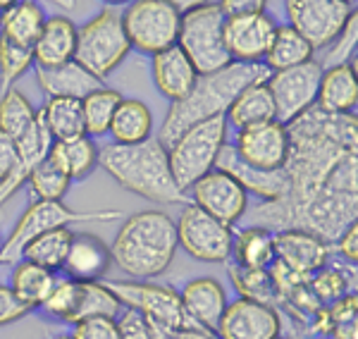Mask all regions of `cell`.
I'll return each instance as SVG.
<instances>
[{
    "instance_id": "1",
    "label": "cell",
    "mask_w": 358,
    "mask_h": 339,
    "mask_svg": "<svg viewBox=\"0 0 358 339\" xmlns=\"http://www.w3.org/2000/svg\"><path fill=\"white\" fill-rule=\"evenodd\" d=\"M287 194L248 212L270 232L303 229L334 246L358 217V120L356 113L327 115L313 106L285 124Z\"/></svg>"
},
{
    "instance_id": "2",
    "label": "cell",
    "mask_w": 358,
    "mask_h": 339,
    "mask_svg": "<svg viewBox=\"0 0 358 339\" xmlns=\"http://www.w3.org/2000/svg\"><path fill=\"white\" fill-rule=\"evenodd\" d=\"M268 77L270 70L263 62H258V65L232 62L224 70H217L213 74H201L187 99L170 106V110H167L163 120V127H160L158 141L167 148L184 129L194 127L199 122H206V120L220 117V115L227 113L232 101L246 86L265 84Z\"/></svg>"
},
{
    "instance_id": "3",
    "label": "cell",
    "mask_w": 358,
    "mask_h": 339,
    "mask_svg": "<svg viewBox=\"0 0 358 339\" xmlns=\"http://www.w3.org/2000/svg\"><path fill=\"white\" fill-rule=\"evenodd\" d=\"M179 249L177 225L163 210H141L127 217L110 246L113 263L134 280H151L172 266Z\"/></svg>"
},
{
    "instance_id": "4",
    "label": "cell",
    "mask_w": 358,
    "mask_h": 339,
    "mask_svg": "<svg viewBox=\"0 0 358 339\" xmlns=\"http://www.w3.org/2000/svg\"><path fill=\"white\" fill-rule=\"evenodd\" d=\"M98 163L127 192L155 203H189L187 194L177 187L167 163V148L158 139L136 146L110 143L98 151Z\"/></svg>"
},
{
    "instance_id": "5",
    "label": "cell",
    "mask_w": 358,
    "mask_h": 339,
    "mask_svg": "<svg viewBox=\"0 0 358 339\" xmlns=\"http://www.w3.org/2000/svg\"><path fill=\"white\" fill-rule=\"evenodd\" d=\"M227 120L220 115V117L206 120V122L184 129L167 146V163H170L172 177L182 192L192 189L201 177L215 170L217 158L227 146Z\"/></svg>"
},
{
    "instance_id": "6",
    "label": "cell",
    "mask_w": 358,
    "mask_h": 339,
    "mask_svg": "<svg viewBox=\"0 0 358 339\" xmlns=\"http://www.w3.org/2000/svg\"><path fill=\"white\" fill-rule=\"evenodd\" d=\"M129 50L131 45L124 34L122 10H117L115 5L101 8V13L96 17H91L86 24L77 27L74 62H79L86 72H91L101 82H106L122 65Z\"/></svg>"
},
{
    "instance_id": "7",
    "label": "cell",
    "mask_w": 358,
    "mask_h": 339,
    "mask_svg": "<svg viewBox=\"0 0 358 339\" xmlns=\"http://www.w3.org/2000/svg\"><path fill=\"white\" fill-rule=\"evenodd\" d=\"M177 45L199 74H213L232 65L224 45V15L217 3H192L182 8Z\"/></svg>"
},
{
    "instance_id": "8",
    "label": "cell",
    "mask_w": 358,
    "mask_h": 339,
    "mask_svg": "<svg viewBox=\"0 0 358 339\" xmlns=\"http://www.w3.org/2000/svg\"><path fill=\"white\" fill-rule=\"evenodd\" d=\"M122 210H72L62 201H34L29 208L22 212L10 237L3 241L0 251V266H15L22 261V251L31 239L38 234L53 232V229L69 227L72 222H94V220H120Z\"/></svg>"
},
{
    "instance_id": "9",
    "label": "cell",
    "mask_w": 358,
    "mask_h": 339,
    "mask_svg": "<svg viewBox=\"0 0 358 339\" xmlns=\"http://www.w3.org/2000/svg\"><path fill=\"white\" fill-rule=\"evenodd\" d=\"M122 24L131 48L153 57L177 45L182 5L172 0H136L122 10Z\"/></svg>"
},
{
    "instance_id": "10",
    "label": "cell",
    "mask_w": 358,
    "mask_h": 339,
    "mask_svg": "<svg viewBox=\"0 0 358 339\" xmlns=\"http://www.w3.org/2000/svg\"><path fill=\"white\" fill-rule=\"evenodd\" d=\"M110 291L117 296L127 311H134L141 315L146 323L167 327V330H184V327H196L192 320L187 318L182 306V296L177 289L167 284L155 282H106Z\"/></svg>"
},
{
    "instance_id": "11",
    "label": "cell",
    "mask_w": 358,
    "mask_h": 339,
    "mask_svg": "<svg viewBox=\"0 0 358 339\" xmlns=\"http://www.w3.org/2000/svg\"><path fill=\"white\" fill-rule=\"evenodd\" d=\"M177 241L189 256L201 263H227L232 258L234 229L222 225L208 212L187 203L179 212Z\"/></svg>"
},
{
    "instance_id": "12",
    "label": "cell",
    "mask_w": 358,
    "mask_h": 339,
    "mask_svg": "<svg viewBox=\"0 0 358 339\" xmlns=\"http://www.w3.org/2000/svg\"><path fill=\"white\" fill-rule=\"evenodd\" d=\"M285 10L289 27L301 34L313 50L327 48L356 13L354 5L344 0H289Z\"/></svg>"
},
{
    "instance_id": "13",
    "label": "cell",
    "mask_w": 358,
    "mask_h": 339,
    "mask_svg": "<svg viewBox=\"0 0 358 339\" xmlns=\"http://www.w3.org/2000/svg\"><path fill=\"white\" fill-rule=\"evenodd\" d=\"M320 77H322V67L317 60L292 67V70L270 74L265 86H268L270 96H273L277 122L289 124L315 106Z\"/></svg>"
},
{
    "instance_id": "14",
    "label": "cell",
    "mask_w": 358,
    "mask_h": 339,
    "mask_svg": "<svg viewBox=\"0 0 358 339\" xmlns=\"http://www.w3.org/2000/svg\"><path fill=\"white\" fill-rule=\"evenodd\" d=\"M192 203L222 225L234 227L248 212V194L229 172L215 168L192 187Z\"/></svg>"
},
{
    "instance_id": "15",
    "label": "cell",
    "mask_w": 358,
    "mask_h": 339,
    "mask_svg": "<svg viewBox=\"0 0 358 339\" xmlns=\"http://www.w3.org/2000/svg\"><path fill=\"white\" fill-rule=\"evenodd\" d=\"M275 20L268 13H241L224 17V45L232 62L258 65L265 60L275 36Z\"/></svg>"
},
{
    "instance_id": "16",
    "label": "cell",
    "mask_w": 358,
    "mask_h": 339,
    "mask_svg": "<svg viewBox=\"0 0 358 339\" xmlns=\"http://www.w3.org/2000/svg\"><path fill=\"white\" fill-rule=\"evenodd\" d=\"M217 339H277L282 337V315L275 306L234 298L215 327Z\"/></svg>"
},
{
    "instance_id": "17",
    "label": "cell",
    "mask_w": 358,
    "mask_h": 339,
    "mask_svg": "<svg viewBox=\"0 0 358 339\" xmlns=\"http://www.w3.org/2000/svg\"><path fill=\"white\" fill-rule=\"evenodd\" d=\"M236 158L248 168L256 170H282L285 168L287 153H289V136L287 127L277 120L236 131L232 143Z\"/></svg>"
},
{
    "instance_id": "18",
    "label": "cell",
    "mask_w": 358,
    "mask_h": 339,
    "mask_svg": "<svg viewBox=\"0 0 358 339\" xmlns=\"http://www.w3.org/2000/svg\"><path fill=\"white\" fill-rule=\"evenodd\" d=\"M334 246L303 229L275 232V261L296 275H315L332 263Z\"/></svg>"
},
{
    "instance_id": "19",
    "label": "cell",
    "mask_w": 358,
    "mask_h": 339,
    "mask_svg": "<svg viewBox=\"0 0 358 339\" xmlns=\"http://www.w3.org/2000/svg\"><path fill=\"white\" fill-rule=\"evenodd\" d=\"M50 146H53V136H50L48 127L43 124L41 113H38L34 127L29 129L20 141H17V151H20V156H17V165L13 168V172L0 182V205L8 203V201L29 182L31 172L36 170L45 158H48Z\"/></svg>"
},
{
    "instance_id": "20",
    "label": "cell",
    "mask_w": 358,
    "mask_h": 339,
    "mask_svg": "<svg viewBox=\"0 0 358 339\" xmlns=\"http://www.w3.org/2000/svg\"><path fill=\"white\" fill-rule=\"evenodd\" d=\"M110 266H113L110 246L101 237H96L91 232L72 234L65 266H62L65 277L79 280V282H103V277H106Z\"/></svg>"
},
{
    "instance_id": "21",
    "label": "cell",
    "mask_w": 358,
    "mask_h": 339,
    "mask_svg": "<svg viewBox=\"0 0 358 339\" xmlns=\"http://www.w3.org/2000/svg\"><path fill=\"white\" fill-rule=\"evenodd\" d=\"M182 296V306L187 318L196 327H203L208 332H215L220 323L224 308H227V291L217 282L215 277H196L192 282L184 284L179 291Z\"/></svg>"
},
{
    "instance_id": "22",
    "label": "cell",
    "mask_w": 358,
    "mask_h": 339,
    "mask_svg": "<svg viewBox=\"0 0 358 339\" xmlns=\"http://www.w3.org/2000/svg\"><path fill=\"white\" fill-rule=\"evenodd\" d=\"M151 74L158 91L172 103L187 99L189 91L194 89V84L201 77L179 45H172V48L151 57Z\"/></svg>"
},
{
    "instance_id": "23",
    "label": "cell",
    "mask_w": 358,
    "mask_h": 339,
    "mask_svg": "<svg viewBox=\"0 0 358 339\" xmlns=\"http://www.w3.org/2000/svg\"><path fill=\"white\" fill-rule=\"evenodd\" d=\"M74 50H77V24L65 15L45 17V24L34 43V65L60 67L74 60Z\"/></svg>"
},
{
    "instance_id": "24",
    "label": "cell",
    "mask_w": 358,
    "mask_h": 339,
    "mask_svg": "<svg viewBox=\"0 0 358 339\" xmlns=\"http://www.w3.org/2000/svg\"><path fill=\"white\" fill-rule=\"evenodd\" d=\"M36 84L48 99L84 101L89 94L103 89V82L86 72L79 62L69 60L60 67H36Z\"/></svg>"
},
{
    "instance_id": "25",
    "label": "cell",
    "mask_w": 358,
    "mask_h": 339,
    "mask_svg": "<svg viewBox=\"0 0 358 339\" xmlns=\"http://www.w3.org/2000/svg\"><path fill=\"white\" fill-rule=\"evenodd\" d=\"M358 103V79L356 62L334 65L330 70H322L320 89H317L315 108L327 115H349L356 113Z\"/></svg>"
},
{
    "instance_id": "26",
    "label": "cell",
    "mask_w": 358,
    "mask_h": 339,
    "mask_svg": "<svg viewBox=\"0 0 358 339\" xmlns=\"http://www.w3.org/2000/svg\"><path fill=\"white\" fill-rule=\"evenodd\" d=\"M217 170H224L234 177L241 187L246 189V194H253L261 201H277L287 194V175L285 170H256L248 168L236 158L232 146H224L220 158H217Z\"/></svg>"
},
{
    "instance_id": "27",
    "label": "cell",
    "mask_w": 358,
    "mask_h": 339,
    "mask_svg": "<svg viewBox=\"0 0 358 339\" xmlns=\"http://www.w3.org/2000/svg\"><path fill=\"white\" fill-rule=\"evenodd\" d=\"M227 124H232L236 131L258 127V124L273 122L275 120V103L265 84L246 86L239 96L232 101V106L224 113Z\"/></svg>"
},
{
    "instance_id": "28",
    "label": "cell",
    "mask_w": 358,
    "mask_h": 339,
    "mask_svg": "<svg viewBox=\"0 0 358 339\" xmlns=\"http://www.w3.org/2000/svg\"><path fill=\"white\" fill-rule=\"evenodd\" d=\"M151 131H153L151 108L138 99H122L117 113L113 117L110 131H108L113 136V143L136 146V143L151 139Z\"/></svg>"
},
{
    "instance_id": "29",
    "label": "cell",
    "mask_w": 358,
    "mask_h": 339,
    "mask_svg": "<svg viewBox=\"0 0 358 339\" xmlns=\"http://www.w3.org/2000/svg\"><path fill=\"white\" fill-rule=\"evenodd\" d=\"M57 282V275L50 273L36 263H29V261H20L15 263V270L10 275V289L17 296V301L24 303L29 311L34 308H41L45 303V298L50 296L53 287Z\"/></svg>"
},
{
    "instance_id": "30",
    "label": "cell",
    "mask_w": 358,
    "mask_h": 339,
    "mask_svg": "<svg viewBox=\"0 0 358 339\" xmlns=\"http://www.w3.org/2000/svg\"><path fill=\"white\" fill-rule=\"evenodd\" d=\"M315 50L306 41L299 31H294L289 24H277L273 43H270L268 53H265L263 65L268 67L270 74L292 70V67L306 65V62L315 60Z\"/></svg>"
},
{
    "instance_id": "31",
    "label": "cell",
    "mask_w": 358,
    "mask_h": 339,
    "mask_svg": "<svg viewBox=\"0 0 358 339\" xmlns=\"http://www.w3.org/2000/svg\"><path fill=\"white\" fill-rule=\"evenodd\" d=\"M232 258L239 268L268 270L275 263V232L256 225L239 229L234 234Z\"/></svg>"
},
{
    "instance_id": "32",
    "label": "cell",
    "mask_w": 358,
    "mask_h": 339,
    "mask_svg": "<svg viewBox=\"0 0 358 339\" xmlns=\"http://www.w3.org/2000/svg\"><path fill=\"white\" fill-rule=\"evenodd\" d=\"M43 24L45 15L41 5L34 0H20V3L10 5L5 13L3 24H0V36L17 45H24V48H34Z\"/></svg>"
},
{
    "instance_id": "33",
    "label": "cell",
    "mask_w": 358,
    "mask_h": 339,
    "mask_svg": "<svg viewBox=\"0 0 358 339\" xmlns=\"http://www.w3.org/2000/svg\"><path fill=\"white\" fill-rule=\"evenodd\" d=\"M310 330L330 339H358V296L349 291L313 318Z\"/></svg>"
},
{
    "instance_id": "34",
    "label": "cell",
    "mask_w": 358,
    "mask_h": 339,
    "mask_svg": "<svg viewBox=\"0 0 358 339\" xmlns=\"http://www.w3.org/2000/svg\"><path fill=\"white\" fill-rule=\"evenodd\" d=\"M48 160L57 170H62L69 180H82L91 175L98 165V146L94 139L82 136L72 141H53Z\"/></svg>"
},
{
    "instance_id": "35",
    "label": "cell",
    "mask_w": 358,
    "mask_h": 339,
    "mask_svg": "<svg viewBox=\"0 0 358 339\" xmlns=\"http://www.w3.org/2000/svg\"><path fill=\"white\" fill-rule=\"evenodd\" d=\"M43 124L48 127L53 141H72L86 136L82 101L74 99H48L43 108H38Z\"/></svg>"
},
{
    "instance_id": "36",
    "label": "cell",
    "mask_w": 358,
    "mask_h": 339,
    "mask_svg": "<svg viewBox=\"0 0 358 339\" xmlns=\"http://www.w3.org/2000/svg\"><path fill=\"white\" fill-rule=\"evenodd\" d=\"M72 234L74 232L69 227L38 234L36 239H31L24 246V251H22V261L36 263V266L50 270V273H57V270H62V266H65Z\"/></svg>"
},
{
    "instance_id": "37",
    "label": "cell",
    "mask_w": 358,
    "mask_h": 339,
    "mask_svg": "<svg viewBox=\"0 0 358 339\" xmlns=\"http://www.w3.org/2000/svg\"><path fill=\"white\" fill-rule=\"evenodd\" d=\"M120 103H122V94L115 89H98L94 94H89L82 101V115H84V129L86 136H106L110 131L113 117L117 113Z\"/></svg>"
},
{
    "instance_id": "38",
    "label": "cell",
    "mask_w": 358,
    "mask_h": 339,
    "mask_svg": "<svg viewBox=\"0 0 358 339\" xmlns=\"http://www.w3.org/2000/svg\"><path fill=\"white\" fill-rule=\"evenodd\" d=\"M36 115L38 110L22 91L8 89L0 96V131H5L10 139L20 141L34 127Z\"/></svg>"
},
{
    "instance_id": "39",
    "label": "cell",
    "mask_w": 358,
    "mask_h": 339,
    "mask_svg": "<svg viewBox=\"0 0 358 339\" xmlns=\"http://www.w3.org/2000/svg\"><path fill=\"white\" fill-rule=\"evenodd\" d=\"M227 275H229V280H232L234 289L239 291V298H248V301H256V303H268V306H275L277 303V289H275L270 270L229 266Z\"/></svg>"
},
{
    "instance_id": "40",
    "label": "cell",
    "mask_w": 358,
    "mask_h": 339,
    "mask_svg": "<svg viewBox=\"0 0 358 339\" xmlns=\"http://www.w3.org/2000/svg\"><path fill=\"white\" fill-rule=\"evenodd\" d=\"M308 287L313 291V296L322 306H330L337 298L346 296L349 291H356V275L354 273H346V270L337 268V266H325L322 270H317L315 275H310Z\"/></svg>"
},
{
    "instance_id": "41",
    "label": "cell",
    "mask_w": 358,
    "mask_h": 339,
    "mask_svg": "<svg viewBox=\"0 0 358 339\" xmlns=\"http://www.w3.org/2000/svg\"><path fill=\"white\" fill-rule=\"evenodd\" d=\"M27 184L36 201H62L65 194L69 192L72 180L45 158L43 163L31 172V177H29Z\"/></svg>"
},
{
    "instance_id": "42",
    "label": "cell",
    "mask_w": 358,
    "mask_h": 339,
    "mask_svg": "<svg viewBox=\"0 0 358 339\" xmlns=\"http://www.w3.org/2000/svg\"><path fill=\"white\" fill-rule=\"evenodd\" d=\"M34 65V48H24L0 36V89L3 94L13 89V84Z\"/></svg>"
},
{
    "instance_id": "43",
    "label": "cell",
    "mask_w": 358,
    "mask_h": 339,
    "mask_svg": "<svg viewBox=\"0 0 358 339\" xmlns=\"http://www.w3.org/2000/svg\"><path fill=\"white\" fill-rule=\"evenodd\" d=\"M356 43H358V15L354 13L351 15V20L346 22V27L342 29V34H339V36L327 45L330 50H327L325 60L320 62V67L322 70H330V67H334V65L351 62L349 57L354 55Z\"/></svg>"
},
{
    "instance_id": "44",
    "label": "cell",
    "mask_w": 358,
    "mask_h": 339,
    "mask_svg": "<svg viewBox=\"0 0 358 339\" xmlns=\"http://www.w3.org/2000/svg\"><path fill=\"white\" fill-rule=\"evenodd\" d=\"M72 339H120V323L117 318L108 315H94L84 318L72 325Z\"/></svg>"
},
{
    "instance_id": "45",
    "label": "cell",
    "mask_w": 358,
    "mask_h": 339,
    "mask_svg": "<svg viewBox=\"0 0 358 339\" xmlns=\"http://www.w3.org/2000/svg\"><path fill=\"white\" fill-rule=\"evenodd\" d=\"M31 311L24 306V303L17 301V296L13 294L8 284H0V327L3 325H13L17 320H22L24 315Z\"/></svg>"
},
{
    "instance_id": "46",
    "label": "cell",
    "mask_w": 358,
    "mask_h": 339,
    "mask_svg": "<svg viewBox=\"0 0 358 339\" xmlns=\"http://www.w3.org/2000/svg\"><path fill=\"white\" fill-rule=\"evenodd\" d=\"M117 323H120V339H155L148 323L134 311H122Z\"/></svg>"
},
{
    "instance_id": "47",
    "label": "cell",
    "mask_w": 358,
    "mask_h": 339,
    "mask_svg": "<svg viewBox=\"0 0 358 339\" xmlns=\"http://www.w3.org/2000/svg\"><path fill=\"white\" fill-rule=\"evenodd\" d=\"M334 249H337V254L342 256L344 261L356 266V261H358V225L356 222L351 227H346L342 237L334 241Z\"/></svg>"
},
{
    "instance_id": "48",
    "label": "cell",
    "mask_w": 358,
    "mask_h": 339,
    "mask_svg": "<svg viewBox=\"0 0 358 339\" xmlns=\"http://www.w3.org/2000/svg\"><path fill=\"white\" fill-rule=\"evenodd\" d=\"M17 156H20L17 141L10 139L5 131H0V182L13 172V168L17 165Z\"/></svg>"
},
{
    "instance_id": "49",
    "label": "cell",
    "mask_w": 358,
    "mask_h": 339,
    "mask_svg": "<svg viewBox=\"0 0 358 339\" xmlns=\"http://www.w3.org/2000/svg\"><path fill=\"white\" fill-rule=\"evenodd\" d=\"M224 17L229 15H241V13H265L263 0H222L217 3Z\"/></svg>"
},
{
    "instance_id": "50",
    "label": "cell",
    "mask_w": 358,
    "mask_h": 339,
    "mask_svg": "<svg viewBox=\"0 0 358 339\" xmlns=\"http://www.w3.org/2000/svg\"><path fill=\"white\" fill-rule=\"evenodd\" d=\"M172 339H217L215 332H208L203 327H184V330L175 332Z\"/></svg>"
},
{
    "instance_id": "51",
    "label": "cell",
    "mask_w": 358,
    "mask_h": 339,
    "mask_svg": "<svg viewBox=\"0 0 358 339\" xmlns=\"http://www.w3.org/2000/svg\"><path fill=\"white\" fill-rule=\"evenodd\" d=\"M10 0H0V24H3V17H5V13H8V8H10Z\"/></svg>"
},
{
    "instance_id": "52",
    "label": "cell",
    "mask_w": 358,
    "mask_h": 339,
    "mask_svg": "<svg viewBox=\"0 0 358 339\" xmlns=\"http://www.w3.org/2000/svg\"><path fill=\"white\" fill-rule=\"evenodd\" d=\"M55 339H72V335H57Z\"/></svg>"
},
{
    "instance_id": "53",
    "label": "cell",
    "mask_w": 358,
    "mask_h": 339,
    "mask_svg": "<svg viewBox=\"0 0 358 339\" xmlns=\"http://www.w3.org/2000/svg\"><path fill=\"white\" fill-rule=\"evenodd\" d=\"M0 251H3V237H0Z\"/></svg>"
},
{
    "instance_id": "54",
    "label": "cell",
    "mask_w": 358,
    "mask_h": 339,
    "mask_svg": "<svg viewBox=\"0 0 358 339\" xmlns=\"http://www.w3.org/2000/svg\"><path fill=\"white\" fill-rule=\"evenodd\" d=\"M277 339H289V337H277Z\"/></svg>"
}]
</instances>
